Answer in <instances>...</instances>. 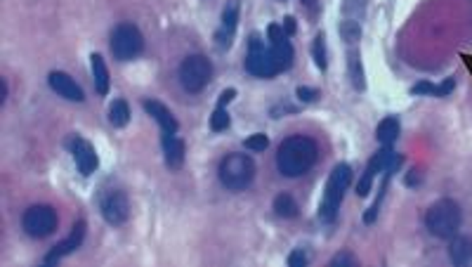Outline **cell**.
Instances as JSON below:
<instances>
[{
    "label": "cell",
    "mask_w": 472,
    "mask_h": 267,
    "mask_svg": "<svg viewBox=\"0 0 472 267\" xmlns=\"http://www.w3.org/2000/svg\"><path fill=\"white\" fill-rule=\"evenodd\" d=\"M312 57H314V64L319 67L321 71H326L328 67V52H326V35L324 33H316L314 43H312Z\"/></svg>",
    "instance_id": "obj_23"
},
{
    "label": "cell",
    "mask_w": 472,
    "mask_h": 267,
    "mask_svg": "<svg viewBox=\"0 0 472 267\" xmlns=\"http://www.w3.org/2000/svg\"><path fill=\"white\" fill-rule=\"evenodd\" d=\"M130 121V106L125 99H113L109 104V123L113 128H125Z\"/></svg>",
    "instance_id": "obj_19"
},
{
    "label": "cell",
    "mask_w": 472,
    "mask_h": 267,
    "mask_svg": "<svg viewBox=\"0 0 472 267\" xmlns=\"http://www.w3.org/2000/svg\"><path fill=\"white\" fill-rule=\"evenodd\" d=\"M90 69H92V81H95V90L97 95H106L109 92V69H106V62L101 55H92L90 57Z\"/></svg>",
    "instance_id": "obj_18"
},
{
    "label": "cell",
    "mask_w": 472,
    "mask_h": 267,
    "mask_svg": "<svg viewBox=\"0 0 472 267\" xmlns=\"http://www.w3.org/2000/svg\"><path fill=\"white\" fill-rule=\"evenodd\" d=\"M47 83H50V88L59 97L69 99V102H83V99H86L79 83L71 79L69 74H64V71H52V74L47 76Z\"/></svg>",
    "instance_id": "obj_12"
},
{
    "label": "cell",
    "mask_w": 472,
    "mask_h": 267,
    "mask_svg": "<svg viewBox=\"0 0 472 267\" xmlns=\"http://www.w3.org/2000/svg\"><path fill=\"white\" fill-rule=\"evenodd\" d=\"M234 97H236V90H234V88H227V90H222V95H220L218 106H227Z\"/></svg>",
    "instance_id": "obj_31"
},
{
    "label": "cell",
    "mask_w": 472,
    "mask_h": 267,
    "mask_svg": "<svg viewBox=\"0 0 472 267\" xmlns=\"http://www.w3.org/2000/svg\"><path fill=\"white\" fill-rule=\"evenodd\" d=\"M236 24H238V3H229L222 12V24H220L218 33H215L220 50H227V47L231 45L236 33Z\"/></svg>",
    "instance_id": "obj_13"
},
{
    "label": "cell",
    "mask_w": 472,
    "mask_h": 267,
    "mask_svg": "<svg viewBox=\"0 0 472 267\" xmlns=\"http://www.w3.org/2000/svg\"><path fill=\"white\" fill-rule=\"evenodd\" d=\"M272 52H274V57H277L279 69H282V71L291 69V64H293V45L288 43V38L272 43Z\"/></svg>",
    "instance_id": "obj_20"
},
{
    "label": "cell",
    "mask_w": 472,
    "mask_h": 267,
    "mask_svg": "<svg viewBox=\"0 0 472 267\" xmlns=\"http://www.w3.org/2000/svg\"><path fill=\"white\" fill-rule=\"evenodd\" d=\"M307 263H309V258H307V253H304L302 248H295V251L288 256V265L291 267H304Z\"/></svg>",
    "instance_id": "obj_29"
},
{
    "label": "cell",
    "mask_w": 472,
    "mask_h": 267,
    "mask_svg": "<svg viewBox=\"0 0 472 267\" xmlns=\"http://www.w3.org/2000/svg\"><path fill=\"white\" fill-rule=\"evenodd\" d=\"M463 222V213L461 206L456 204L453 199H439L434 201L432 206L425 213V227L428 232L437 239H453L461 229Z\"/></svg>",
    "instance_id": "obj_2"
},
{
    "label": "cell",
    "mask_w": 472,
    "mask_h": 267,
    "mask_svg": "<svg viewBox=\"0 0 472 267\" xmlns=\"http://www.w3.org/2000/svg\"><path fill=\"white\" fill-rule=\"evenodd\" d=\"M177 76H180V86L187 92H201L203 88L211 83L213 64H211V59L203 57V55H189L180 64Z\"/></svg>",
    "instance_id": "obj_7"
},
{
    "label": "cell",
    "mask_w": 472,
    "mask_h": 267,
    "mask_svg": "<svg viewBox=\"0 0 472 267\" xmlns=\"http://www.w3.org/2000/svg\"><path fill=\"white\" fill-rule=\"evenodd\" d=\"M449 260L453 265L472 263V236H453L449 244Z\"/></svg>",
    "instance_id": "obj_16"
},
{
    "label": "cell",
    "mask_w": 472,
    "mask_h": 267,
    "mask_svg": "<svg viewBox=\"0 0 472 267\" xmlns=\"http://www.w3.org/2000/svg\"><path fill=\"white\" fill-rule=\"evenodd\" d=\"M220 182L231 192H243L255 177V163L248 154H227L218 168Z\"/></svg>",
    "instance_id": "obj_4"
},
{
    "label": "cell",
    "mask_w": 472,
    "mask_h": 267,
    "mask_svg": "<svg viewBox=\"0 0 472 267\" xmlns=\"http://www.w3.org/2000/svg\"><path fill=\"white\" fill-rule=\"evenodd\" d=\"M161 145H163V154H165V165L168 168H180L184 163V142L177 138L175 133H163V140H161Z\"/></svg>",
    "instance_id": "obj_15"
},
{
    "label": "cell",
    "mask_w": 472,
    "mask_h": 267,
    "mask_svg": "<svg viewBox=\"0 0 472 267\" xmlns=\"http://www.w3.org/2000/svg\"><path fill=\"white\" fill-rule=\"evenodd\" d=\"M298 99H300L302 104H312L316 97H319V90H314V88H307V86H300L295 90Z\"/></svg>",
    "instance_id": "obj_27"
},
{
    "label": "cell",
    "mask_w": 472,
    "mask_h": 267,
    "mask_svg": "<svg viewBox=\"0 0 472 267\" xmlns=\"http://www.w3.org/2000/svg\"><path fill=\"white\" fill-rule=\"evenodd\" d=\"M243 145H246V149H250V152H265L267 147H270V140H267L265 133H255V135H250Z\"/></svg>",
    "instance_id": "obj_25"
},
{
    "label": "cell",
    "mask_w": 472,
    "mask_h": 267,
    "mask_svg": "<svg viewBox=\"0 0 472 267\" xmlns=\"http://www.w3.org/2000/svg\"><path fill=\"white\" fill-rule=\"evenodd\" d=\"M57 222H59L57 211L45 204L31 206V209H26L22 216V227L31 239H45V236H50L57 229Z\"/></svg>",
    "instance_id": "obj_8"
},
{
    "label": "cell",
    "mask_w": 472,
    "mask_h": 267,
    "mask_svg": "<svg viewBox=\"0 0 472 267\" xmlns=\"http://www.w3.org/2000/svg\"><path fill=\"white\" fill-rule=\"evenodd\" d=\"M340 33H343V38L348 40V43H355V40H359L361 29H359V24H357V22H343Z\"/></svg>",
    "instance_id": "obj_26"
},
{
    "label": "cell",
    "mask_w": 472,
    "mask_h": 267,
    "mask_svg": "<svg viewBox=\"0 0 472 267\" xmlns=\"http://www.w3.org/2000/svg\"><path fill=\"white\" fill-rule=\"evenodd\" d=\"M300 3H302L304 8H307L309 12H312V15H314V12H316V0H300Z\"/></svg>",
    "instance_id": "obj_36"
},
{
    "label": "cell",
    "mask_w": 472,
    "mask_h": 267,
    "mask_svg": "<svg viewBox=\"0 0 472 267\" xmlns=\"http://www.w3.org/2000/svg\"><path fill=\"white\" fill-rule=\"evenodd\" d=\"M83 239H86V222L79 220L74 225V229H71V234L67 236L64 241H59V244L52 248L50 253L45 256V263L47 265H52V263H59L62 258H67L69 253H74L76 248H81L83 244Z\"/></svg>",
    "instance_id": "obj_11"
},
{
    "label": "cell",
    "mask_w": 472,
    "mask_h": 267,
    "mask_svg": "<svg viewBox=\"0 0 472 267\" xmlns=\"http://www.w3.org/2000/svg\"><path fill=\"white\" fill-rule=\"evenodd\" d=\"M350 182H352V168L348 163H338L336 168L331 170V175H328L324 199H321L319 204V218L324 222H333L338 218L340 204H343V197L345 192H348Z\"/></svg>",
    "instance_id": "obj_3"
},
{
    "label": "cell",
    "mask_w": 472,
    "mask_h": 267,
    "mask_svg": "<svg viewBox=\"0 0 472 267\" xmlns=\"http://www.w3.org/2000/svg\"><path fill=\"white\" fill-rule=\"evenodd\" d=\"M399 130H402V126H399V118L397 116H385L378 123V128H375V138H378V142L382 147H392L399 138Z\"/></svg>",
    "instance_id": "obj_17"
},
{
    "label": "cell",
    "mask_w": 472,
    "mask_h": 267,
    "mask_svg": "<svg viewBox=\"0 0 472 267\" xmlns=\"http://www.w3.org/2000/svg\"><path fill=\"white\" fill-rule=\"evenodd\" d=\"M99 211H101V218L116 227V225L128 222L130 201H128V197H125V192H121V189H106V192L101 194V199H99Z\"/></svg>",
    "instance_id": "obj_9"
},
{
    "label": "cell",
    "mask_w": 472,
    "mask_h": 267,
    "mask_svg": "<svg viewBox=\"0 0 472 267\" xmlns=\"http://www.w3.org/2000/svg\"><path fill=\"white\" fill-rule=\"evenodd\" d=\"M319 159V147L307 135H291L279 145L277 152V168L286 177H300Z\"/></svg>",
    "instance_id": "obj_1"
},
{
    "label": "cell",
    "mask_w": 472,
    "mask_h": 267,
    "mask_svg": "<svg viewBox=\"0 0 472 267\" xmlns=\"http://www.w3.org/2000/svg\"><path fill=\"white\" fill-rule=\"evenodd\" d=\"M418 182H421V175H418V170H411L409 175H406V185H418Z\"/></svg>",
    "instance_id": "obj_35"
},
{
    "label": "cell",
    "mask_w": 472,
    "mask_h": 267,
    "mask_svg": "<svg viewBox=\"0 0 472 267\" xmlns=\"http://www.w3.org/2000/svg\"><path fill=\"white\" fill-rule=\"evenodd\" d=\"M67 147H69L71 156H74V161H76V165H79V170L83 175H92L95 170H97V165H99L97 152H95V147L86 138H81V135H71Z\"/></svg>",
    "instance_id": "obj_10"
},
{
    "label": "cell",
    "mask_w": 472,
    "mask_h": 267,
    "mask_svg": "<svg viewBox=\"0 0 472 267\" xmlns=\"http://www.w3.org/2000/svg\"><path fill=\"white\" fill-rule=\"evenodd\" d=\"M142 106H145L147 114L158 123L163 133H177L180 123H177V118L172 116V111L165 104H161L158 99H145V102H142Z\"/></svg>",
    "instance_id": "obj_14"
},
{
    "label": "cell",
    "mask_w": 472,
    "mask_h": 267,
    "mask_svg": "<svg viewBox=\"0 0 472 267\" xmlns=\"http://www.w3.org/2000/svg\"><path fill=\"white\" fill-rule=\"evenodd\" d=\"M211 128L215 130V133H220V130H227V128H229V114H227L225 106H218V109L213 111V116H211Z\"/></svg>",
    "instance_id": "obj_24"
},
{
    "label": "cell",
    "mask_w": 472,
    "mask_h": 267,
    "mask_svg": "<svg viewBox=\"0 0 472 267\" xmlns=\"http://www.w3.org/2000/svg\"><path fill=\"white\" fill-rule=\"evenodd\" d=\"M411 92L414 95H434V97H439V86H432V83L423 81V83H418V86L411 88Z\"/></svg>",
    "instance_id": "obj_28"
},
{
    "label": "cell",
    "mask_w": 472,
    "mask_h": 267,
    "mask_svg": "<svg viewBox=\"0 0 472 267\" xmlns=\"http://www.w3.org/2000/svg\"><path fill=\"white\" fill-rule=\"evenodd\" d=\"M328 265H331V267H336V265H340V267H343V265H357V258L352 256V253H338V256L333 258Z\"/></svg>",
    "instance_id": "obj_30"
},
{
    "label": "cell",
    "mask_w": 472,
    "mask_h": 267,
    "mask_svg": "<svg viewBox=\"0 0 472 267\" xmlns=\"http://www.w3.org/2000/svg\"><path fill=\"white\" fill-rule=\"evenodd\" d=\"M274 211H277L279 218H295L300 206H298V201L293 199L291 194H279V197L274 199Z\"/></svg>",
    "instance_id": "obj_21"
},
{
    "label": "cell",
    "mask_w": 472,
    "mask_h": 267,
    "mask_svg": "<svg viewBox=\"0 0 472 267\" xmlns=\"http://www.w3.org/2000/svg\"><path fill=\"white\" fill-rule=\"evenodd\" d=\"M295 19H293V17H286V19H284V31L286 33H288V35H293V33H295Z\"/></svg>",
    "instance_id": "obj_33"
},
{
    "label": "cell",
    "mask_w": 472,
    "mask_h": 267,
    "mask_svg": "<svg viewBox=\"0 0 472 267\" xmlns=\"http://www.w3.org/2000/svg\"><path fill=\"white\" fill-rule=\"evenodd\" d=\"M453 88H456V79H446L444 83L439 86V97H444V95H449Z\"/></svg>",
    "instance_id": "obj_32"
},
{
    "label": "cell",
    "mask_w": 472,
    "mask_h": 267,
    "mask_svg": "<svg viewBox=\"0 0 472 267\" xmlns=\"http://www.w3.org/2000/svg\"><path fill=\"white\" fill-rule=\"evenodd\" d=\"M350 79H352V86L357 88V90H364L366 88V81H364V67H361V57L359 52H350Z\"/></svg>",
    "instance_id": "obj_22"
},
{
    "label": "cell",
    "mask_w": 472,
    "mask_h": 267,
    "mask_svg": "<svg viewBox=\"0 0 472 267\" xmlns=\"http://www.w3.org/2000/svg\"><path fill=\"white\" fill-rule=\"evenodd\" d=\"M246 71L253 76H258V79H272V76L282 74V69H279V64H277V57H274V52H272V45L267 47L265 40H260L258 33L250 35Z\"/></svg>",
    "instance_id": "obj_6"
},
{
    "label": "cell",
    "mask_w": 472,
    "mask_h": 267,
    "mask_svg": "<svg viewBox=\"0 0 472 267\" xmlns=\"http://www.w3.org/2000/svg\"><path fill=\"white\" fill-rule=\"evenodd\" d=\"M279 111H295V106H291V104H277V106H274V109H272V116L274 118H277L279 116Z\"/></svg>",
    "instance_id": "obj_34"
},
{
    "label": "cell",
    "mask_w": 472,
    "mask_h": 267,
    "mask_svg": "<svg viewBox=\"0 0 472 267\" xmlns=\"http://www.w3.org/2000/svg\"><path fill=\"white\" fill-rule=\"evenodd\" d=\"M145 50V35L140 29L130 22H123L113 29L111 33V52L118 62H130V59L140 57Z\"/></svg>",
    "instance_id": "obj_5"
}]
</instances>
